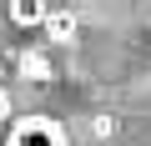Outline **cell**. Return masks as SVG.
<instances>
[]
</instances>
